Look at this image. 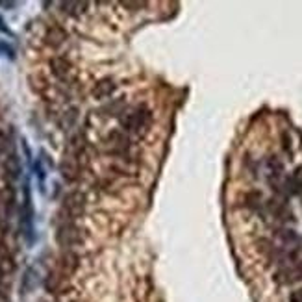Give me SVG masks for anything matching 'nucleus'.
Wrapping results in <instances>:
<instances>
[{"label": "nucleus", "instance_id": "f257e3e1", "mask_svg": "<svg viewBox=\"0 0 302 302\" xmlns=\"http://www.w3.org/2000/svg\"><path fill=\"white\" fill-rule=\"evenodd\" d=\"M56 239L62 247H73L80 241V230L76 228V226H73L71 222H65V224H62L57 228Z\"/></svg>", "mask_w": 302, "mask_h": 302}, {"label": "nucleus", "instance_id": "f03ea898", "mask_svg": "<svg viewBox=\"0 0 302 302\" xmlns=\"http://www.w3.org/2000/svg\"><path fill=\"white\" fill-rule=\"evenodd\" d=\"M84 206H86V197H84V193L74 191V193H71L67 199H65L63 211L73 219V217H78L82 211H84Z\"/></svg>", "mask_w": 302, "mask_h": 302}, {"label": "nucleus", "instance_id": "7ed1b4c3", "mask_svg": "<svg viewBox=\"0 0 302 302\" xmlns=\"http://www.w3.org/2000/svg\"><path fill=\"white\" fill-rule=\"evenodd\" d=\"M148 119H150V115L147 111L143 113V109L132 111V113H128L126 119H123V126H125L126 130H139V128H143V126L147 125Z\"/></svg>", "mask_w": 302, "mask_h": 302}, {"label": "nucleus", "instance_id": "20e7f679", "mask_svg": "<svg viewBox=\"0 0 302 302\" xmlns=\"http://www.w3.org/2000/svg\"><path fill=\"white\" fill-rule=\"evenodd\" d=\"M278 239L282 241L285 251H289V252L298 251V247H300V237H298L296 232H293V230H287V228L278 230Z\"/></svg>", "mask_w": 302, "mask_h": 302}, {"label": "nucleus", "instance_id": "39448f33", "mask_svg": "<svg viewBox=\"0 0 302 302\" xmlns=\"http://www.w3.org/2000/svg\"><path fill=\"white\" fill-rule=\"evenodd\" d=\"M52 73L56 74L59 80H69L71 78V73H73V65L65 59V57H54L50 62Z\"/></svg>", "mask_w": 302, "mask_h": 302}, {"label": "nucleus", "instance_id": "423d86ee", "mask_svg": "<svg viewBox=\"0 0 302 302\" xmlns=\"http://www.w3.org/2000/svg\"><path fill=\"white\" fill-rule=\"evenodd\" d=\"M62 174L65 180H69V182H73V180H76L78 178V171H80V167H78V161L74 160V156H67V158H63L62 161Z\"/></svg>", "mask_w": 302, "mask_h": 302}, {"label": "nucleus", "instance_id": "0eeeda50", "mask_svg": "<svg viewBox=\"0 0 302 302\" xmlns=\"http://www.w3.org/2000/svg\"><path fill=\"white\" fill-rule=\"evenodd\" d=\"M78 267V256L74 254V252H65L59 260V271H62L63 276H67V274H73Z\"/></svg>", "mask_w": 302, "mask_h": 302}, {"label": "nucleus", "instance_id": "6e6552de", "mask_svg": "<svg viewBox=\"0 0 302 302\" xmlns=\"http://www.w3.org/2000/svg\"><path fill=\"white\" fill-rule=\"evenodd\" d=\"M46 43L50 46H59L63 41L67 39V32L62 28V26H50L48 32H46Z\"/></svg>", "mask_w": 302, "mask_h": 302}, {"label": "nucleus", "instance_id": "1a4fd4ad", "mask_svg": "<svg viewBox=\"0 0 302 302\" xmlns=\"http://www.w3.org/2000/svg\"><path fill=\"white\" fill-rule=\"evenodd\" d=\"M115 82L109 80V78H106V80H100L95 86V89H93V97L95 98H108L111 93L115 91Z\"/></svg>", "mask_w": 302, "mask_h": 302}, {"label": "nucleus", "instance_id": "9d476101", "mask_svg": "<svg viewBox=\"0 0 302 302\" xmlns=\"http://www.w3.org/2000/svg\"><path fill=\"white\" fill-rule=\"evenodd\" d=\"M4 167H6V172L12 178H19V176H21V161H19V158L15 154L8 156Z\"/></svg>", "mask_w": 302, "mask_h": 302}, {"label": "nucleus", "instance_id": "9b49d317", "mask_svg": "<svg viewBox=\"0 0 302 302\" xmlns=\"http://www.w3.org/2000/svg\"><path fill=\"white\" fill-rule=\"evenodd\" d=\"M35 285H37V274H35L34 269H28V271H26V274H24V278H23V285H21L23 295L30 293V291L34 289Z\"/></svg>", "mask_w": 302, "mask_h": 302}, {"label": "nucleus", "instance_id": "f8f14e48", "mask_svg": "<svg viewBox=\"0 0 302 302\" xmlns=\"http://www.w3.org/2000/svg\"><path fill=\"white\" fill-rule=\"evenodd\" d=\"M265 165H267V171H269L267 174H269V176H271V178H273V176H276V178L282 176V171H284V165H282V163H280V161L276 160L274 156H273V158H269L267 163H265Z\"/></svg>", "mask_w": 302, "mask_h": 302}, {"label": "nucleus", "instance_id": "ddd939ff", "mask_svg": "<svg viewBox=\"0 0 302 302\" xmlns=\"http://www.w3.org/2000/svg\"><path fill=\"white\" fill-rule=\"evenodd\" d=\"M0 54H2V56H8L10 59H15V50H13L8 43H4V41H0Z\"/></svg>", "mask_w": 302, "mask_h": 302}, {"label": "nucleus", "instance_id": "4468645a", "mask_svg": "<svg viewBox=\"0 0 302 302\" xmlns=\"http://www.w3.org/2000/svg\"><path fill=\"white\" fill-rule=\"evenodd\" d=\"M289 302H302V287H298V289H295V291H291Z\"/></svg>", "mask_w": 302, "mask_h": 302}, {"label": "nucleus", "instance_id": "2eb2a0df", "mask_svg": "<svg viewBox=\"0 0 302 302\" xmlns=\"http://www.w3.org/2000/svg\"><path fill=\"white\" fill-rule=\"evenodd\" d=\"M0 32H2V34L12 35V30L8 28V26H6V23H4V19H2V17H0Z\"/></svg>", "mask_w": 302, "mask_h": 302}, {"label": "nucleus", "instance_id": "dca6fc26", "mask_svg": "<svg viewBox=\"0 0 302 302\" xmlns=\"http://www.w3.org/2000/svg\"><path fill=\"white\" fill-rule=\"evenodd\" d=\"M123 6L125 8H145L143 2H123Z\"/></svg>", "mask_w": 302, "mask_h": 302}, {"label": "nucleus", "instance_id": "f3484780", "mask_svg": "<svg viewBox=\"0 0 302 302\" xmlns=\"http://www.w3.org/2000/svg\"><path fill=\"white\" fill-rule=\"evenodd\" d=\"M0 6H4V8H15V6H17V2H0Z\"/></svg>", "mask_w": 302, "mask_h": 302}, {"label": "nucleus", "instance_id": "a211bd4d", "mask_svg": "<svg viewBox=\"0 0 302 302\" xmlns=\"http://www.w3.org/2000/svg\"><path fill=\"white\" fill-rule=\"evenodd\" d=\"M300 197H302V191H300Z\"/></svg>", "mask_w": 302, "mask_h": 302}]
</instances>
